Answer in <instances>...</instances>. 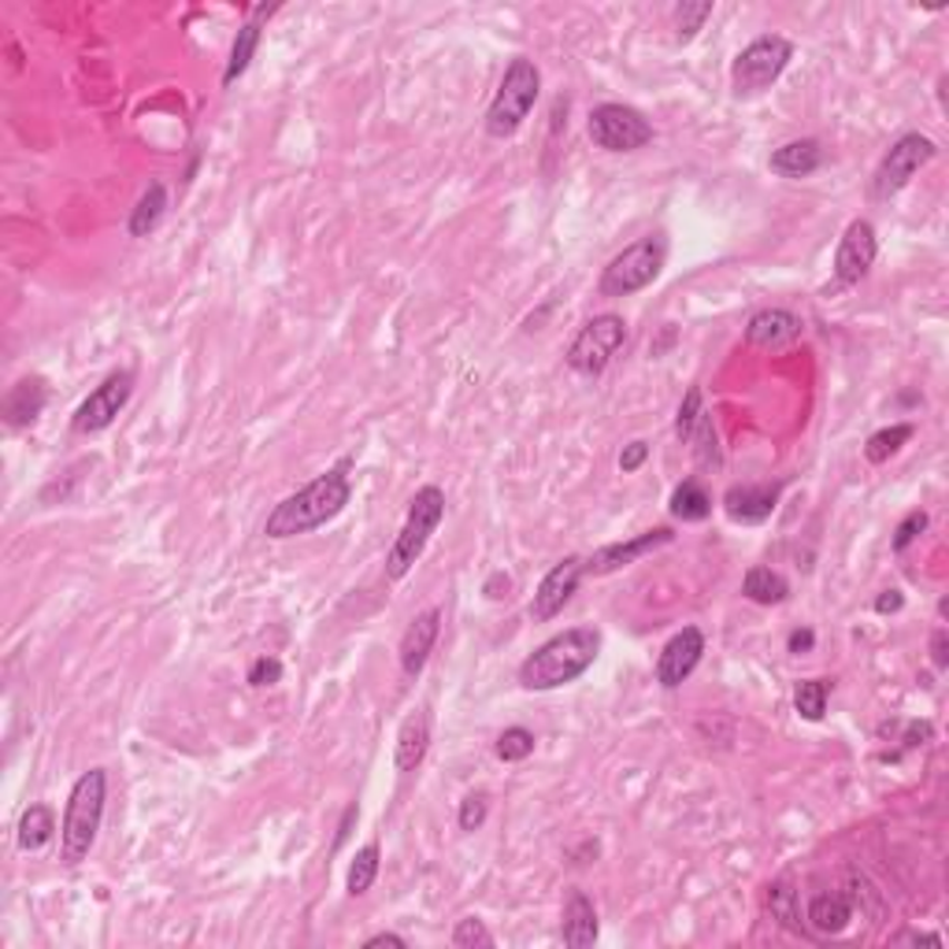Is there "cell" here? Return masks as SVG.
<instances>
[{
  "mask_svg": "<svg viewBox=\"0 0 949 949\" xmlns=\"http://www.w3.org/2000/svg\"><path fill=\"white\" fill-rule=\"evenodd\" d=\"M46 401H49V390H46V382H41V379L16 382L12 390H8V397H4V419H8V427H27V423H34V419L41 416V408H46Z\"/></svg>",
  "mask_w": 949,
  "mask_h": 949,
  "instance_id": "cell-24",
  "label": "cell"
},
{
  "mask_svg": "<svg viewBox=\"0 0 949 949\" xmlns=\"http://www.w3.org/2000/svg\"><path fill=\"white\" fill-rule=\"evenodd\" d=\"M374 876H379V846H363L357 849V857H352L349 865V876H346V890L352 893V898H360V893L371 890Z\"/></svg>",
  "mask_w": 949,
  "mask_h": 949,
  "instance_id": "cell-30",
  "label": "cell"
},
{
  "mask_svg": "<svg viewBox=\"0 0 949 949\" xmlns=\"http://www.w3.org/2000/svg\"><path fill=\"white\" fill-rule=\"evenodd\" d=\"M935 157H938V146L931 138H923V134L898 138L887 157L879 160L876 179H871V197H876V201H890V197H898L905 186L916 179V171L927 168Z\"/></svg>",
  "mask_w": 949,
  "mask_h": 949,
  "instance_id": "cell-9",
  "label": "cell"
},
{
  "mask_svg": "<svg viewBox=\"0 0 949 949\" xmlns=\"http://www.w3.org/2000/svg\"><path fill=\"white\" fill-rule=\"evenodd\" d=\"M531 753H535V735L527 731V727H509V731H501V738H498V757L505 760V765L527 760Z\"/></svg>",
  "mask_w": 949,
  "mask_h": 949,
  "instance_id": "cell-35",
  "label": "cell"
},
{
  "mask_svg": "<svg viewBox=\"0 0 949 949\" xmlns=\"http://www.w3.org/2000/svg\"><path fill=\"white\" fill-rule=\"evenodd\" d=\"M598 909H593V901L587 898L582 890H571L568 901H565V927H560V935H565V946H593L598 942Z\"/></svg>",
  "mask_w": 949,
  "mask_h": 949,
  "instance_id": "cell-23",
  "label": "cell"
},
{
  "mask_svg": "<svg viewBox=\"0 0 949 949\" xmlns=\"http://www.w3.org/2000/svg\"><path fill=\"white\" fill-rule=\"evenodd\" d=\"M701 412H705V408H701V390H698V386H693V390H690L687 397H682V404H679V419H676V434H679L682 441L690 438V430H693V423H698V419H701Z\"/></svg>",
  "mask_w": 949,
  "mask_h": 949,
  "instance_id": "cell-39",
  "label": "cell"
},
{
  "mask_svg": "<svg viewBox=\"0 0 949 949\" xmlns=\"http://www.w3.org/2000/svg\"><path fill=\"white\" fill-rule=\"evenodd\" d=\"M801 330L805 323L793 312H787V308H765V312H757L749 319L746 341L757 349H782V346H790V341H798Z\"/></svg>",
  "mask_w": 949,
  "mask_h": 949,
  "instance_id": "cell-18",
  "label": "cell"
},
{
  "mask_svg": "<svg viewBox=\"0 0 949 949\" xmlns=\"http://www.w3.org/2000/svg\"><path fill=\"white\" fill-rule=\"evenodd\" d=\"M690 446H693V457H698L705 468H712V463H720V446H716V427H712V416L701 412V419L693 423L690 430Z\"/></svg>",
  "mask_w": 949,
  "mask_h": 949,
  "instance_id": "cell-33",
  "label": "cell"
},
{
  "mask_svg": "<svg viewBox=\"0 0 949 949\" xmlns=\"http://www.w3.org/2000/svg\"><path fill=\"white\" fill-rule=\"evenodd\" d=\"M438 635H441V609H427V612H419L412 623L404 627V635H401V671L408 679H416L419 671L427 668V660H430V653H434V646H438Z\"/></svg>",
  "mask_w": 949,
  "mask_h": 949,
  "instance_id": "cell-15",
  "label": "cell"
},
{
  "mask_svg": "<svg viewBox=\"0 0 949 949\" xmlns=\"http://www.w3.org/2000/svg\"><path fill=\"white\" fill-rule=\"evenodd\" d=\"M274 12V4H260L252 8V16L241 23L238 38H234V49H230V60H227V71H223V86H234L241 74L249 71L252 57H257L260 49V34H263V19H268Z\"/></svg>",
  "mask_w": 949,
  "mask_h": 949,
  "instance_id": "cell-20",
  "label": "cell"
},
{
  "mask_svg": "<svg viewBox=\"0 0 949 949\" xmlns=\"http://www.w3.org/2000/svg\"><path fill=\"white\" fill-rule=\"evenodd\" d=\"M901 605H905L901 590H882L879 598H876V612H879V616H887V612H901Z\"/></svg>",
  "mask_w": 949,
  "mask_h": 949,
  "instance_id": "cell-43",
  "label": "cell"
},
{
  "mask_svg": "<svg viewBox=\"0 0 949 949\" xmlns=\"http://www.w3.org/2000/svg\"><path fill=\"white\" fill-rule=\"evenodd\" d=\"M130 393H134V371H112L97 390L79 404V412L71 419L74 434H101L116 423V416L123 412Z\"/></svg>",
  "mask_w": 949,
  "mask_h": 949,
  "instance_id": "cell-11",
  "label": "cell"
},
{
  "mask_svg": "<svg viewBox=\"0 0 949 949\" xmlns=\"http://www.w3.org/2000/svg\"><path fill=\"white\" fill-rule=\"evenodd\" d=\"M360 816V809L357 805H349L346 809V816H341V827H338V838H334V846H346V838H349V827H352V820H357Z\"/></svg>",
  "mask_w": 949,
  "mask_h": 949,
  "instance_id": "cell-47",
  "label": "cell"
},
{
  "mask_svg": "<svg viewBox=\"0 0 949 949\" xmlns=\"http://www.w3.org/2000/svg\"><path fill=\"white\" fill-rule=\"evenodd\" d=\"M452 946H460V949H474V946L490 949L493 935L487 931V923H482L479 916H468V920H460L457 931H452Z\"/></svg>",
  "mask_w": 949,
  "mask_h": 949,
  "instance_id": "cell-36",
  "label": "cell"
},
{
  "mask_svg": "<svg viewBox=\"0 0 949 949\" xmlns=\"http://www.w3.org/2000/svg\"><path fill=\"white\" fill-rule=\"evenodd\" d=\"M671 538H676V535H671L668 527H657V531L638 535V538H631V542L605 546V549H598V553L587 560V576H612V571L635 565L638 557H646V553H653V549L668 546Z\"/></svg>",
  "mask_w": 949,
  "mask_h": 949,
  "instance_id": "cell-16",
  "label": "cell"
},
{
  "mask_svg": "<svg viewBox=\"0 0 949 949\" xmlns=\"http://www.w3.org/2000/svg\"><path fill=\"white\" fill-rule=\"evenodd\" d=\"M509 587H512V579L505 576V571H493V576L487 579V598H505V593H509Z\"/></svg>",
  "mask_w": 949,
  "mask_h": 949,
  "instance_id": "cell-44",
  "label": "cell"
},
{
  "mask_svg": "<svg viewBox=\"0 0 949 949\" xmlns=\"http://www.w3.org/2000/svg\"><path fill=\"white\" fill-rule=\"evenodd\" d=\"M668 241L665 234H646L623 252H616L609 268L601 271V297H631L646 286H653L665 271Z\"/></svg>",
  "mask_w": 949,
  "mask_h": 949,
  "instance_id": "cell-6",
  "label": "cell"
},
{
  "mask_svg": "<svg viewBox=\"0 0 949 949\" xmlns=\"http://www.w3.org/2000/svg\"><path fill=\"white\" fill-rule=\"evenodd\" d=\"M441 520H446V493L438 487L416 490L412 505H408V520L401 527V535L393 538L390 557H386V579H404L416 568V560L423 557L430 535L438 531Z\"/></svg>",
  "mask_w": 949,
  "mask_h": 949,
  "instance_id": "cell-5",
  "label": "cell"
},
{
  "mask_svg": "<svg viewBox=\"0 0 949 949\" xmlns=\"http://www.w3.org/2000/svg\"><path fill=\"white\" fill-rule=\"evenodd\" d=\"M627 346V323L623 316L605 312L593 316L590 323L579 327V334L571 338V346L565 352V363L576 374H587V379H598V374L616 360V352Z\"/></svg>",
  "mask_w": 949,
  "mask_h": 949,
  "instance_id": "cell-7",
  "label": "cell"
},
{
  "mask_svg": "<svg viewBox=\"0 0 949 949\" xmlns=\"http://www.w3.org/2000/svg\"><path fill=\"white\" fill-rule=\"evenodd\" d=\"M912 438V427L909 423H893V427H882V430H876V434L868 438V446H865V457L871 460V463H887L893 452H898L905 441Z\"/></svg>",
  "mask_w": 949,
  "mask_h": 949,
  "instance_id": "cell-32",
  "label": "cell"
},
{
  "mask_svg": "<svg viewBox=\"0 0 949 949\" xmlns=\"http://www.w3.org/2000/svg\"><path fill=\"white\" fill-rule=\"evenodd\" d=\"M487 816H490L487 793H468V798L460 801V812H457L460 831H479V827L487 823Z\"/></svg>",
  "mask_w": 949,
  "mask_h": 949,
  "instance_id": "cell-37",
  "label": "cell"
},
{
  "mask_svg": "<svg viewBox=\"0 0 949 949\" xmlns=\"http://www.w3.org/2000/svg\"><path fill=\"white\" fill-rule=\"evenodd\" d=\"M742 593L753 605H782L790 598V582L771 568H749L742 579Z\"/></svg>",
  "mask_w": 949,
  "mask_h": 949,
  "instance_id": "cell-26",
  "label": "cell"
},
{
  "mask_svg": "<svg viewBox=\"0 0 949 949\" xmlns=\"http://www.w3.org/2000/svg\"><path fill=\"white\" fill-rule=\"evenodd\" d=\"M163 212H168V190H163V182H152L146 193H141V201L134 204V212H130V238H149L152 230L160 227Z\"/></svg>",
  "mask_w": 949,
  "mask_h": 949,
  "instance_id": "cell-25",
  "label": "cell"
},
{
  "mask_svg": "<svg viewBox=\"0 0 949 949\" xmlns=\"http://www.w3.org/2000/svg\"><path fill=\"white\" fill-rule=\"evenodd\" d=\"M363 946H368V949H374V946H397V949H404L408 942H404L401 935H393V931H382V935H371V938H368V942H363Z\"/></svg>",
  "mask_w": 949,
  "mask_h": 949,
  "instance_id": "cell-46",
  "label": "cell"
},
{
  "mask_svg": "<svg viewBox=\"0 0 949 949\" xmlns=\"http://www.w3.org/2000/svg\"><path fill=\"white\" fill-rule=\"evenodd\" d=\"M601 653V631L593 627H571L553 635L520 665L523 690H560L579 676H587Z\"/></svg>",
  "mask_w": 949,
  "mask_h": 949,
  "instance_id": "cell-2",
  "label": "cell"
},
{
  "mask_svg": "<svg viewBox=\"0 0 949 949\" xmlns=\"http://www.w3.org/2000/svg\"><path fill=\"white\" fill-rule=\"evenodd\" d=\"M768 912L771 920H779L787 931L793 935H805V920H801V905H798V890L790 882H771L768 887Z\"/></svg>",
  "mask_w": 949,
  "mask_h": 949,
  "instance_id": "cell-29",
  "label": "cell"
},
{
  "mask_svg": "<svg viewBox=\"0 0 949 949\" xmlns=\"http://www.w3.org/2000/svg\"><path fill=\"white\" fill-rule=\"evenodd\" d=\"M52 835H57V816H52L49 805H30L19 820V849L23 853H34V849L49 846Z\"/></svg>",
  "mask_w": 949,
  "mask_h": 949,
  "instance_id": "cell-27",
  "label": "cell"
},
{
  "mask_svg": "<svg viewBox=\"0 0 949 949\" xmlns=\"http://www.w3.org/2000/svg\"><path fill=\"white\" fill-rule=\"evenodd\" d=\"M853 898L842 890H827L816 893L809 901V912H805V927H812L816 935H842L849 920H853Z\"/></svg>",
  "mask_w": 949,
  "mask_h": 949,
  "instance_id": "cell-19",
  "label": "cell"
},
{
  "mask_svg": "<svg viewBox=\"0 0 949 949\" xmlns=\"http://www.w3.org/2000/svg\"><path fill=\"white\" fill-rule=\"evenodd\" d=\"M104 801H108V776L104 768H90L74 779L68 809H63L60 823V853L63 865H82L90 857L104 820Z\"/></svg>",
  "mask_w": 949,
  "mask_h": 949,
  "instance_id": "cell-3",
  "label": "cell"
},
{
  "mask_svg": "<svg viewBox=\"0 0 949 949\" xmlns=\"http://www.w3.org/2000/svg\"><path fill=\"white\" fill-rule=\"evenodd\" d=\"M646 457H649V446L646 441H631V446H623V452H620V471H638L646 463Z\"/></svg>",
  "mask_w": 949,
  "mask_h": 949,
  "instance_id": "cell-41",
  "label": "cell"
},
{
  "mask_svg": "<svg viewBox=\"0 0 949 949\" xmlns=\"http://www.w3.org/2000/svg\"><path fill=\"white\" fill-rule=\"evenodd\" d=\"M827 693H831V682L805 679V682H798V690H793V709H798V716H805V720H812V723L823 720Z\"/></svg>",
  "mask_w": 949,
  "mask_h": 949,
  "instance_id": "cell-31",
  "label": "cell"
},
{
  "mask_svg": "<svg viewBox=\"0 0 949 949\" xmlns=\"http://www.w3.org/2000/svg\"><path fill=\"white\" fill-rule=\"evenodd\" d=\"M671 516L682 523H701L712 516V498L709 490L701 487L698 479H687L682 487H676V493H671Z\"/></svg>",
  "mask_w": 949,
  "mask_h": 949,
  "instance_id": "cell-28",
  "label": "cell"
},
{
  "mask_svg": "<svg viewBox=\"0 0 949 949\" xmlns=\"http://www.w3.org/2000/svg\"><path fill=\"white\" fill-rule=\"evenodd\" d=\"M427 749H430V716L427 709H416L412 716H404L401 731H397V749H393L397 771H416L423 765Z\"/></svg>",
  "mask_w": 949,
  "mask_h": 949,
  "instance_id": "cell-21",
  "label": "cell"
},
{
  "mask_svg": "<svg viewBox=\"0 0 949 949\" xmlns=\"http://www.w3.org/2000/svg\"><path fill=\"white\" fill-rule=\"evenodd\" d=\"M793 60V46L779 34H765L738 52L731 63V86L738 97H753L765 93L768 86L779 82V74L787 71V63Z\"/></svg>",
  "mask_w": 949,
  "mask_h": 949,
  "instance_id": "cell-8",
  "label": "cell"
},
{
  "mask_svg": "<svg viewBox=\"0 0 949 949\" xmlns=\"http://www.w3.org/2000/svg\"><path fill=\"white\" fill-rule=\"evenodd\" d=\"M890 942H893V946L912 942V946H935V949H938V946H942V938H938V935H923V931H901V935H893Z\"/></svg>",
  "mask_w": 949,
  "mask_h": 949,
  "instance_id": "cell-42",
  "label": "cell"
},
{
  "mask_svg": "<svg viewBox=\"0 0 949 949\" xmlns=\"http://www.w3.org/2000/svg\"><path fill=\"white\" fill-rule=\"evenodd\" d=\"M701 657H705V635L698 631V627H682V631L671 635L668 646L660 649V657H657V682H660L665 690L682 687V682L693 676V668L701 665Z\"/></svg>",
  "mask_w": 949,
  "mask_h": 949,
  "instance_id": "cell-14",
  "label": "cell"
},
{
  "mask_svg": "<svg viewBox=\"0 0 949 949\" xmlns=\"http://www.w3.org/2000/svg\"><path fill=\"white\" fill-rule=\"evenodd\" d=\"M879 257V238L868 219H853L835 249V286H857Z\"/></svg>",
  "mask_w": 949,
  "mask_h": 949,
  "instance_id": "cell-12",
  "label": "cell"
},
{
  "mask_svg": "<svg viewBox=\"0 0 949 949\" xmlns=\"http://www.w3.org/2000/svg\"><path fill=\"white\" fill-rule=\"evenodd\" d=\"M823 163V146L816 138H798L787 141L771 152V171L782 174V179H809L812 171H820Z\"/></svg>",
  "mask_w": 949,
  "mask_h": 949,
  "instance_id": "cell-22",
  "label": "cell"
},
{
  "mask_svg": "<svg viewBox=\"0 0 949 949\" xmlns=\"http://www.w3.org/2000/svg\"><path fill=\"white\" fill-rule=\"evenodd\" d=\"M712 19V0H698V4H682L676 8V27H679V41H693L698 30Z\"/></svg>",
  "mask_w": 949,
  "mask_h": 949,
  "instance_id": "cell-34",
  "label": "cell"
},
{
  "mask_svg": "<svg viewBox=\"0 0 949 949\" xmlns=\"http://www.w3.org/2000/svg\"><path fill=\"white\" fill-rule=\"evenodd\" d=\"M779 493H782V487L776 482V487H753V482H749V487H731L723 493V509H727V516H731L735 523H765V520H771V512H776V505H779Z\"/></svg>",
  "mask_w": 949,
  "mask_h": 949,
  "instance_id": "cell-17",
  "label": "cell"
},
{
  "mask_svg": "<svg viewBox=\"0 0 949 949\" xmlns=\"http://www.w3.org/2000/svg\"><path fill=\"white\" fill-rule=\"evenodd\" d=\"M931 653H935V665H938V668H946V665H949V657H946V631H935V638H931Z\"/></svg>",
  "mask_w": 949,
  "mask_h": 949,
  "instance_id": "cell-48",
  "label": "cell"
},
{
  "mask_svg": "<svg viewBox=\"0 0 949 949\" xmlns=\"http://www.w3.org/2000/svg\"><path fill=\"white\" fill-rule=\"evenodd\" d=\"M538 93H542V71L535 68V60L516 57L487 108V134L498 141L520 134L527 116L535 112Z\"/></svg>",
  "mask_w": 949,
  "mask_h": 949,
  "instance_id": "cell-4",
  "label": "cell"
},
{
  "mask_svg": "<svg viewBox=\"0 0 949 949\" xmlns=\"http://www.w3.org/2000/svg\"><path fill=\"white\" fill-rule=\"evenodd\" d=\"M349 463H338L323 474H316L304 490L290 493L286 501L274 505V512L268 516L263 523V535L268 538H297V535H308L316 527L330 523L334 516L346 512V505L352 498V482L346 474Z\"/></svg>",
  "mask_w": 949,
  "mask_h": 949,
  "instance_id": "cell-1",
  "label": "cell"
},
{
  "mask_svg": "<svg viewBox=\"0 0 949 949\" xmlns=\"http://www.w3.org/2000/svg\"><path fill=\"white\" fill-rule=\"evenodd\" d=\"M282 679V660L279 657H260L249 668V687H274Z\"/></svg>",
  "mask_w": 949,
  "mask_h": 949,
  "instance_id": "cell-40",
  "label": "cell"
},
{
  "mask_svg": "<svg viewBox=\"0 0 949 949\" xmlns=\"http://www.w3.org/2000/svg\"><path fill=\"white\" fill-rule=\"evenodd\" d=\"M923 531H927V512H923V509H912V512L898 523V531H893V553H905V549H909Z\"/></svg>",
  "mask_w": 949,
  "mask_h": 949,
  "instance_id": "cell-38",
  "label": "cell"
},
{
  "mask_svg": "<svg viewBox=\"0 0 949 949\" xmlns=\"http://www.w3.org/2000/svg\"><path fill=\"white\" fill-rule=\"evenodd\" d=\"M787 646H790V653H809V649L816 646V635L809 631V627H805V631H793L787 638Z\"/></svg>",
  "mask_w": 949,
  "mask_h": 949,
  "instance_id": "cell-45",
  "label": "cell"
},
{
  "mask_svg": "<svg viewBox=\"0 0 949 949\" xmlns=\"http://www.w3.org/2000/svg\"><path fill=\"white\" fill-rule=\"evenodd\" d=\"M582 576H587V560H582V557H565L560 565L549 568V576L538 582V590H535L531 620L535 623H549L553 616L565 612V605L576 598Z\"/></svg>",
  "mask_w": 949,
  "mask_h": 949,
  "instance_id": "cell-13",
  "label": "cell"
},
{
  "mask_svg": "<svg viewBox=\"0 0 949 949\" xmlns=\"http://www.w3.org/2000/svg\"><path fill=\"white\" fill-rule=\"evenodd\" d=\"M590 141L605 152H638L653 141L649 119L631 104H598L590 112Z\"/></svg>",
  "mask_w": 949,
  "mask_h": 949,
  "instance_id": "cell-10",
  "label": "cell"
}]
</instances>
